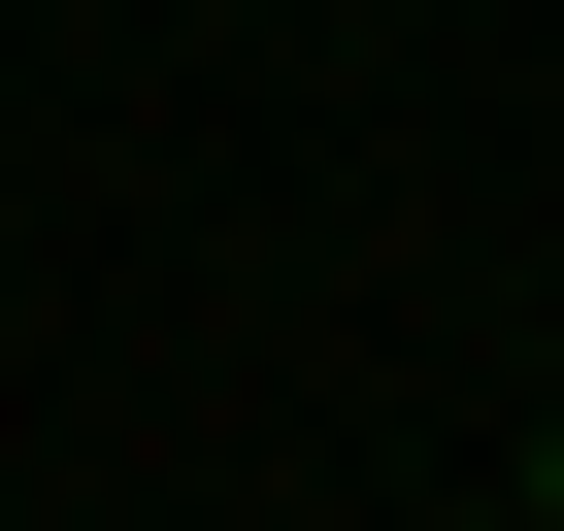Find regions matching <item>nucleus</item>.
Returning a JSON list of instances; mask_svg holds the SVG:
<instances>
[{
	"instance_id": "1",
	"label": "nucleus",
	"mask_w": 564,
	"mask_h": 531,
	"mask_svg": "<svg viewBox=\"0 0 564 531\" xmlns=\"http://www.w3.org/2000/svg\"><path fill=\"white\" fill-rule=\"evenodd\" d=\"M531 531H564V465H531Z\"/></svg>"
}]
</instances>
